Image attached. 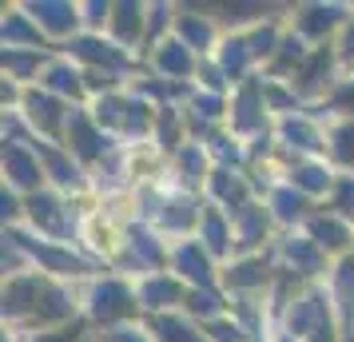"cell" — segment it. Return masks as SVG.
Masks as SVG:
<instances>
[{"label": "cell", "instance_id": "cell-49", "mask_svg": "<svg viewBox=\"0 0 354 342\" xmlns=\"http://www.w3.org/2000/svg\"><path fill=\"white\" fill-rule=\"evenodd\" d=\"M17 211H20V203H17V196L4 187V219H17Z\"/></svg>", "mask_w": 354, "mask_h": 342}, {"label": "cell", "instance_id": "cell-36", "mask_svg": "<svg viewBox=\"0 0 354 342\" xmlns=\"http://www.w3.org/2000/svg\"><path fill=\"white\" fill-rule=\"evenodd\" d=\"M40 60H44L40 52H8V48H4V68L12 72V80H28Z\"/></svg>", "mask_w": 354, "mask_h": 342}, {"label": "cell", "instance_id": "cell-15", "mask_svg": "<svg viewBox=\"0 0 354 342\" xmlns=\"http://www.w3.org/2000/svg\"><path fill=\"white\" fill-rule=\"evenodd\" d=\"M187 294H183V287H179L176 278L167 275H151L140 287V303H144L147 310H163V307H176V303H183Z\"/></svg>", "mask_w": 354, "mask_h": 342}, {"label": "cell", "instance_id": "cell-50", "mask_svg": "<svg viewBox=\"0 0 354 342\" xmlns=\"http://www.w3.org/2000/svg\"><path fill=\"white\" fill-rule=\"evenodd\" d=\"M279 342H295V339H279Z\"/></svg>", "mask_w": 354, "mask_h": 342}, {"label": "cell", "instance_id": "cell-35", "mask_svg": "<svg viewBox=\"0 0 354 342\" xmlns=\"http://www.w3.org/2000/svg\"><path fill=\"white\" fill-rule=\"evenodd\" d=\"M271 203H274V215H279V219H299L303 207H306V196L295 191V187H283V191H274Z\"/></svg>", "mask_w": 354, "mask_h": 342}, {"label": "cell", "instance_id": "cell-3", "mask_svg": "<svg viewBox=\"0 0 354 342\" xmlns=\"http://www.w3.org/2000/svg\"><path fill=\"white\" fill-rule=\"evenodd\" d=\"M136 298H140L136 291H128L124 283L108 278V283H96L88 310H92V319H96V323L112 326V323H124V319H131V314H136Z\"/></svg>", "mask_w": 354, "mask_h": 342}, {"label": "cell", "instance_id": "cell-48", "mask_svg": "<svg viewBox=\"0 0 354 342\" xmlns=\"http://www.w3.org/2000/svg\"><path fill=\"white\" fill-rule=\"evenodd\" d=\"M335 104H338V108H354V84H342V88H338Z\"/></svg>", "mask_w": 354, "mask_h": 342}, {"label": "cell", "instance_id": "cell-43", "mask_svg": "<svg viewBox=\"0 0 354 342\" xmlns=\"http://www.w3.org/2000/svg\"><path fill=\"white\" fill-rule=\"evenodd\" d=\"M32 342H80V330H44L32 334Z\"/></svg>", "mask_w": 354, "mask_h": 342}, {"label": "cell", "instance_id": "cell-31", "mask_svg": "<svg viewBox=\"0 0 354 342\" xmlns=\"http://www.w3.org/2000/svg\"><path fill=\"white\" fill-rule=\"evenodd\" d=\"M326 68H330V52L319 48L303 68H299V88H303V92H319V88H322V76H326Z\"/></svg>", "mask_w": 354, "mask_h": 342}, {"label": "cell", "instance_id": "cell-23", "mask_svg": "<svg viewBox=\"0 0 354 342\" xmlns=\"http://www.w3.org/2000/svg\"><path fill=\"white\" fill-rule=\"evenodd\" d=\"M40 155H44V167H48V175L60 183V187H80V183H84L80 167H76V163H68V160H64V151H56V147H44V144H40Z\"/></svg>", "mask_w": 354, "mask_h": 342}, {"label": "cell", "instance_id": "cell-8", "mask_svg": "<svg viewBox=\"0 0 354 342\" xmlns=\"http://www.w3.org/2000/svg\"><path fill=\"white\" fill-rule=\"evenodd\" d=\"M32 20L44 28L48 36H68L80 24V8L76 4H60V0H44V4H28Z\"/></svg>", "mask_w": 354, "mask_h": 342}, {"label": "cell", "instance_id": "cell-32", "mask_svg": "<svg viewBox=\"0 0 354 342\" xmlns=\"http://www.w3.org/2000/svg\"><path fill=\"white\" fill-rule=\"evenodd\" d=\"M247 60H255V52H251V40H243V36L227 40V52H223V72H227V76H243Z\"/></svg>", "mask_w": 354, "mask_h": 342}, {"label": "cell", "instance_id": "cell-4", "mask_svg": "<svg viewBox=\"0 0 354 342\" xmlns=\"http://www.w3.org/2000/svg\"><path fill=\"white\" fill-rule=\"evenodd\" d=\"M68 151H76L84 163L104 160V151H108V135L100 131L96 115H84V112L68 115Z\"/></svg>", "mask_w": 354, "mask_h": 342}, {"label": "cell", "instance_id": "cell-21", "mask_svg": "<svg viewBox=\"0 0 354 342\" xmlns=\"http://www.w3.org/2000/svg\"><path fill=\"white\" fill-rule=\"evenodd\" d=\"M310 239L322 247V251H342V247L351 243V231L342 227V219H326V215H319L315 223H310Z\"/></svg>", "mask_w": 354, "mask_h": 342}, {"label": "cell", "instance_id": "cell-14", "mask_svg": "<svg viewBox=\"0 0 354 342\" xmlns=\"http://www.w3.org/2000/svg\"><path fill=\"white\" fill-rule=\"evenodd\" d=\"M263 108H267V96H263V88H259L255 80L243 84V92L235 96V128L239 131H255L263 128Z\"/></svg>", "mask_w": 354, "mask_h": 342}, {"label": "cell", "instance_id": "cell-17", "mask_svg": "<svg viewBox=\"0 0 354 342\" xmlns=\"http://www.w3.org/2000/svg\"><path fill=\"white\" fill-rule=\"evenodd\" d=\"M211 191H215V199H219L231 215H239V211L251 207V203H247V183H243L239 175H231V171H223V167L211 175Z\"/></svg>", "mask_w": 354, "mask_h": 342}, {"label": "cell", "instance_id": "cell-46", "mask_svg": "<svg viewBox=\"0 0 354 342\" xmlns=\"http://www.w3.org/2000/svg\"><path fill=\"white\" fill-rule=\"evenodd\" d=\"M342 60H354V17L346 20V32H342V48H338Z\"/></svg>", "mask_w": 354, "mask_h": 342}, {"label": "cell", "instance_id": "cell-29", "mask_svg": "<svg viewBox=\"0 0 354 342\" xmlns=\"http://www.w3.org/2000/svg\"><path fill=\"white\" fill-rule=\"evenodd\" d=\"M235 227H239V243L243 247H255L263 235H267V215L263 207H247V211L235 215Z\"/></svg>", "mask_w": 354, "mask_h": 342}, {"label": "cell", "instance_id": "cell-1", "mask_svg": "<svg viewBox=\"0 0 354 342\" xmlns=\"http://www.w3.org/2000/svg\"><path fill=\"white\" fill-rule=\"evenodd\" d=\"M4 314H8V319L32 314L40 323H56V319H68V314H72V303H68L64 291L52 287L48 278L17 275V278L4 283Z\"/></svg>", "mask_w": 354, "mask_h": 342}, {"label": "cell", "instance_id": "cell-38", "mask_svg": "<svg viewBox=\"0 0 354 342\" xmlns=\"http://www.w3.org/2000/svg\"><path fill=\"white\" fill-rule=\"evenodd\" d=\"M179 171H183V180L187 183L203 180V151H199V144L179 147Z\"/></svg>", "mask_w": 354, "mask_h": 342}, {"label": "cell", "instance_id": "cell-7", "mask_svg": "<svg viewBox=\"0 0 354 342\" xmlns=\"http://www.w3.org/2000/svg\"><path fill=\"white\" fill-rule=\"evenodd\" d=\"M342 20H351L342 4H303L299 17H295V28H299V36H306V40H322V36L330 32V28H338Z\"/></svg>", "mask_w": 354, "mask_h": 342}, {"label": "cell", "instance_id": "cell-16", "mask_svg": "<svg viewBox=\"0 0 354 342\" xmlns=\"http://www.w3.org/2000/svg\"><path fill=\"white\" fill-rule=\"evenodd\" d=\"M68 48L76 52L80 60H88V64H104L108 72L128 64V56L115 48V44H104V40H96V36H84V40H76V44H68Z\"/></svg>", "mask_w": 354, "mask_h": 342}, {"label": "cell", "instance_id": "cell-41", "mask_svg": "<svg viewBox=\"0 0 354 342\" xmlns=\"http://www.w3.org/2000/svg\"><path fill=\"white\" fill-rule=\"evenodd\" d=\"M207 334H211L215 342H247L239 326L227 323V319H215V323H207Z\"/></svg>", "mask_w": 354, "mask_h": 342}, {"label": "cell", "instance_id": "cell-47", "mask_svg": "<svg viewBox=\"0 0 354 342\" xmlns=\"http://www.w3.org/2000/svg\"><path fill=\"white\" fill-rule=\"evenodd\" d=\"M104 342H147L140 330H112V334H104Z\"/></svg>", "mask_w": 354, "mask_h": 342}, {"label": "cell", "instance_id": "cell-22", "mask_svg": "<svg viewBox=\"0 0 354 342\" xmlns=\"http://www.w3.org/2000/svg\"><path fill=\"white\" fill-rule=\"evenodd\" d=\"M179 40H183L192 52H195V48L207 52L211 40H215V28H211L207 17H195V12H187V17H179Z\"/></svg>", "mask_w": 354, "mask_h": 342}, {"label": "cell", "instance_id": "cell-34", "mask_svg": "<svg viewBox=\"0 0 354 342\" xmlns=\"http://www.w3.org/2000/svg\"><path fill=\"white\" fill-rule=\"evenodd\" d=\"M330 151H335L338 163L354 167V120H346V124H338V128L330 131Z\"/></svg>", "mask_w": 354, "mask_h": 342}, {"label": "cell", "instance_id": "cell-6", "mask_svg": "<svg viewBox=\"0 0 354 342\" xmlns=\"http://www.w3.org/2000/svg\"><path fill=\"white\" fill-rule=\"evenodd\" d=\"M24 115H28V124H36V128L44 131V135H60V128H68V115L64 104H60V96H52V92H28L24 96Z\"/></svg>", "mask_w": 354, "mask_h": 342}, {"label": "cell", "instance_id": "cell-13", "mask_svg": "<svg viewBox=\"0 0 354 342\" xmlns=\"http://www.w3.org/2000/svg\"><path fill=\"white\" fill-rule=\"evenodd\" d=\"M36 44H40V32H32L24 8H8L4 12V48L8 52H40Z\"/></svg>", "mask_w": 354, "mask_h": 342}, {"label": "cell", "instance_id": "cell-11", "mask_svg": "<svg viewBox=\"0 0 354 342\" xmlns=\"http://www.w3.org/2000/svg\"><path fill=\"white\" fill-rule=\"evenodd\" d=\"M28 215H32V223L44 235H52V239H60V235H68L64 231V203L52 196V191H36V196H28Z\"/></svg>", "mask_w": 354, "mask_h": 342}, {"label": "cell", "instance_id": "cell-18", "mask_svg": "<svg viewBox=\"0 0 354 342\" xmlns=\"http://www.w3.org/2000/svg\"><path fill=\"white\" fill-rule=\"evenodd\" d=\"M144 4H112V32L120 44H136L144 32Z\"/></svg>", "mask_w": 354, "mask_h": 342}, {"label": "cell", "instance_id": "cell-40", "mask_svg": "<svg viewBox=\"0 0 354 342\" xmlns=\"http://www.w3.org/2000/svg\"><path fill=\"white\" fill-rule=\"evenodd\" d=\"M187 310H192V314H203V319H211V323L219 319V303H215L211 294H199V291L187 294Z\"/></svg>", "mask_w": 354, "mask_h": 342}, {"label": "cell", "instance_id": "cell-19", "mask_svg": "<svg viewBox=\"0 0 354 342\" xmlns=\"http://www.w3.org/2000/svg\"><path fill=\"white\" fill-rule=\"evenodd\" d=\"M199 243H203L207 255H227V251H231V227H227V219L219 211L203 215V223H199Z\"/></svg>", "mask_w": 354, "mask_h": 342}, {"label": "cell", "instance_id": "cell-5", "mask_svg": "<svg viewBox=\"0 0 354 342\" xmlns=\"http://www.w3.org/2000/svg\"><path fill=\"white\" fill-rule=\"evenodd\" d=\"M4 175H8V183L12 187H24V191H40V180H44V167H40V160H36L32 151L24 144H4Z\"/></svg>", "mask_w": 354, "mask_h": 342}, {"label": "cell", "instance_id": "cell-45", "mask_svg": "<svg viewBox=\"0 0 354 342\" xmlns=\"http://www.w3.org/2000/svg\"><path fill=\"white\" fill-rule=\"evenodd\" d=\"M195 112H203L207 120L223 115V112H219V99H215V96H195Z\"/></svg>", "mask_w": 354, "mask_h": 342}, {"label": "cell", "instance_id": "cell-12", "mask_svg": "<svg viewBox=\"0 0 354 342\" xmlns=\"http://www.w3.org/2000/svg\"><path fill=\"white\" fill-rule=\"evenodd\" d=\"M156 68H160L167 80H183V76H192L195 56L183 40H163L160 48H156Z\"/></svg>", "mask_w": 354, "mask_h": 342}, {"label": "cell", "instance_id": "cell-27", "mask_svg": "<svg viewBox=\"0 0 354 342\" xmlns=\"http://www.w3.org/2000/svg\"><path fill=\"white\" fill-rule=\"evenodd\" d=\"M290 183H295L303 196H319V191L330 187V171L319 167V163H303V167H295V171H290Z\"/></svg>", "mask_w": 354, "mask_h": 342}, {"label": "cell", "instance_id": "cell-9", "mask_svg": "<svg viewBox=\"0 0 354 342\" xmlns=\"http://www.w3.org/2000/svg\"><path fill=\"white\" fill-rule=\"evenodd\" d=\"M20 243V251H28V255H36V259L44 263L48 271H56V275H84L88 271V263L76 259V255H68V251H60V247H44L36 243V239H28V235H12Z\"/></svg>", "mask_w": 354, "mask_h": 342}, {"label": "cell", "instance_id": "cell-44", "mask_svg": "<svg viewBox=\"0 0 354 342\" xmlns=\"http://www.w3.org/2000/svg\"><path fill=\"white\" fill-rule=\"evenodd\" d=\"M84 12H88V24H104L112 20V4H84Z\"/></svg>", "mask_w": 354, "mask_h": 342}, {"label": "cell", "instance_id": "cell-26", "mask_svg": "<svg viewBox=\"0 0 354 342\" xmlns=\"http://www.w3.org/2000/svg\"><path fill=\"white\" fill-rule=\"evenodd\" d=\"M287 259L295 263L299 275H315L322 267V247L315 239H295V243H287Z\"/></svg>", "mask_w": 354, "mask_h": 342}, {"label": "cell", "instance_id": "cell-10", "mask_svg": "<svg viewBox=\"0 0 354 342\" xmlns=\"http://www.w3.org/2000/svg\"><path fill=\"white\" fill-rule=\"evenodd\" d=\"M176 271H179L183 278H192L195 287H211V283H215V275H211V259H207V251H203V243H199V239L179 243V251H176Z\"/></svg>", "mask_w": 354, "mask_h": 342}, {"label": "cell", "instance_id": "cell-42", "mask_svg": "<svg viewBox=\"0 0 354 342\" xmlns=\"http://www.w3.org/2000/svg\"><path fill=\"white\" fill-rule=\"evenodd\" d=\"M160 135H163V147H179V124H176L171 108H163V115H160Z\"/></svg>", "mask_w": 354, "mask_h": 342}, {"label": "cell", "instance_id": "cell-28", "mask_svg": "<svg viewBox=\"0 0 354 342\" xmlns=\"http://www.w3.org/2000/svg\"><path fill=\"white\" fill-rule=\"evenodd\" d=\"M195 223H203V219H199V207L192 199H171L167 203V211H163V227L167 231H192Z\"/></svg>", "mask_w": 354, "mask_h": 342}, {"label": "cell", "instance_id": "cell-20", "mask_svg": "<svg viewBox=\"0 0 354 342\" xmlns=\"http://www.w3.org/2000/svg\"><path fill=\"white\" fill-rule=\"evenodd\" d=\"M151 330H156V342H207L187 319H179V314H160L151 323Z\"/></svg>", "mask_w": 354, "mask_h": 342}, {"label": "cell", "instance_id": "cell-33", "mask_svg": "<svg viewBox=\"0 0 354 342\" xmlns=\"http://www.w3.org/2000/svg\"><path fill=\"white\" fill-rule=\"evenodd\" d=\"M335 298H338V307L346 310V314H354V259L338 263V271H335Z\"/></svg>", "mask_w": 354, "mask_h": 342}, {"label": "cell", "instance_id": "cell-37", "mask_svg": "<svg viewBox=\"0 0 354 342\" xmlns=\"http://www.w3.org/2000/svg\"><path fill=\"white\" fill-rule=\"evenodd\" d=\"M283 135H287L295 147H303V151H315V147H322V144H319V131L310 128V124H303V120H287V124H283Z\"/></svg>", "mask_w": 354, "mask_h": 342}, {"label": "cell", "instance_id": "cell-2", "mask_svg": "<svg viewBox=\"0 0 354 342\" xmlns=\"http://www.w3.org/2000/svg\"><path fill=\"white\" fill-rule=\"evenodd\" d=\"M290 339H306V342H335V326H330V307L322 294H306L295 303L290 310Z\"/></svg>", "mask_w": 354, "mask_h": 342}, {"label": "cell", "instance_id": "cell-51", "mask_svg": "<svg viewBox=\"0 0 354 342\" xmlns=\"http://www.w3.org/2000/svg\"><path fill=\"white\" fill-rule=\"evenodd\" d=\"M351 342H354V339H351Z\"/></svg>", "mask_w": 354, "mask_h": 342}, {"label": "cell", "instance_id": "cell-24", "mask_svg": "<svg viewBox=\"0 0 354 342\" xmlns=\"http://www.w3.org/2000/svg\"><path fill=\"white\" fill-rule=\"evenodd\" d=\"M44 92H52V96H80L84 84H80V72L68 64H52L48 72H44Z\"/></svg>", "mask_w": 354, "mask_h": 342}, {"label": "cell", "instance_id": "cell-39", "mask_svg": "<svg viewBox=\"0 0 354 342\" xmlns=\"http://www.w3.org/2000/svg\"><path fill=\"white\" fill-rule=\"evenodd\" d=\"M335 211H338V219H354V175H346V180H338Z\"/></svg>", "mask_w": 354, "mask_h": 342}, {"label": "cell", "instance_id": "cell-25", "mask_svg": "<svg viewBox=\"0 0 354 342\" xmlns=\"http://www.w3.org/2000/svg\"><path fill=\"white\" fill-rule=\"evenodd\" d=\"M227 283H231L235 291L263 287V283H267V263H263V259H239L231 271H227Z\"/></svg>", "mask_w": 354, "mask_h": 342}, {"label": "cell", "instance_id": "cell-30", "mask_svg": "<svg viewBox=\"0 0 354 342\" xmlns=\"http://www.w3.org/2000/svg\"><path fill=\"white\" fill-rule=\"evenodd\" d=\"M128 251H131V263H136V267H156V263L163 259L160 243H156L147 231H131L128 235Z\"/></svg>", "mask_w": 354, "mask_h": 342}]
</instances>
